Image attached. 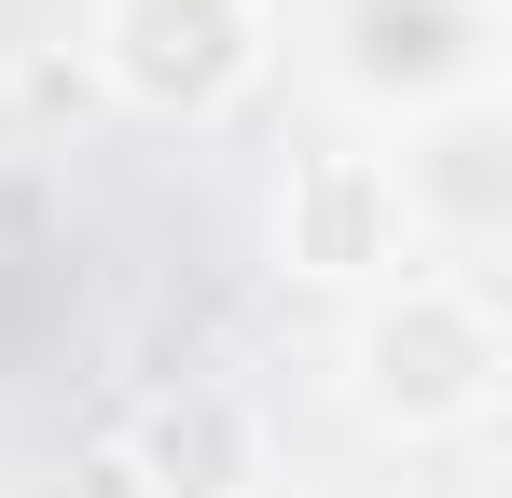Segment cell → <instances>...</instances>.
<instances>
[{
  "label": "cell",
  "mask_w": 512,
  "mask_h": 498,
  "mask_svg": "<svg viewBox=\"0 0 512 498\" xmlns=\"http://www.w3.org/2000/svg\"><path fill=\"white\" fill-rule=\"evenodd\" d=\"M360 402L402 415V429H471V415L499 402V319L457 277H402L360 319Z\"/></svg>",
  "instance_id": "cell-1"
},
{
  "label": "cell",
  "mask_w": 512,
  "mask_h": 498,
  "mask_svg": "<svg viewBox=\"0 0 512 498\" xmlns=\"http://www.w3.org/2000/svg\"><path fill=\"white\" fill-rule=\"evenodd\" d=\"M97 56H111L125 97H153V111H222V97L263 70V14L250 0H111V14H97Z\"/></svg>",
  "instance_id": "cell-2"
},
{
  "label": "cell",
  "mask_w": 512,
  "mask_h": 498,
  "mask_svg": "<svg viewBox=\"0 0 512 498\" xmlns=\"http://www.w3.org/2000/svg\"><path fill=\"white\" fill-rule=\"evenodd\" d=\"M346 83L360 97H471L485 83V0H346Z\"/></svg>",
  "instance_id": "cell-3"
},
{
  "label": "cell",
  "mask_w": 512,
  "mask_h": 498,
  "mask_svg": "<svg viewBox=\"0 0 512 498\" xmlns=\"http://www.w3.org/2000/svg\"><path fill=\"white\" fill-rule=\"evenodd\" d=\"M291 236H305V263H333V277L402 263V166H374V153H319L305 180H291Z\"/></svg>",
  "instance_id": "cell-4"
},
{
  "label": "cell",
  "mask_w": 512,
  "mask_h": 498,
  "mask_svg": "<svg viewBox=\"0 0 512 498\" xmlns=\"http://www.w3.org/2000/svg\"><path fill=\"white\" fill-rule=\"evenodd\" d=\"M125 485H139V498H236V485H250V415L208 402V388L153 402L139 443H125Z\"/></svg>",
  "instance_id": "cell-5"
}]
</instances>
